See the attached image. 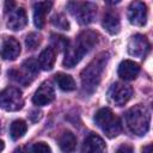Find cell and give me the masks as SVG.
Returning <instances> with one entry per match:
<instances>
[{
	"instance_id": "obj_30",
	"label": "cell",
	"mask_w": 153,
	"mask_h": 153,
	"mask_svg": "<svg viewBox=\"0 0 153 153\" xmlns=\"http://www.w3.org/2000/svg\"><path fill=\"white\" fill-rule=\"evenodd\" d=\"M109 5H116V4H118L121 0H105Z\"/></svg>"
},
{
	"instance_id": "obj_2",
	"label": "cell",
	"mask_w": 153,
	"mask_h": 153,
	"mask_svg": "<svg viewBox=\"0 0 153 153\" xmlns=\"http://www.w3.org/2000/svg\"><path fill=\"white\" fill-rule=\"evenodd\" d=\"M124 118L128 129L137 136H142L149 130L151 115L148 109L141 104L130 108L126 112Z\"/></svg>"
},
{
	"instance_id": "obj_21",
	"label": "cell",
	"mask_w": 153,
	"mask_h": 153,
	"mask_svg": "<svg viewBox=\"0 0 153 153\" xmlns=\"http://www.w3.org/2000/svg\"><path fill=\"white\" fill-rule=\"evenodd\" d=\"M55 81L57 82L59 87L62 91H67L68 92V91H73L75 88V81L68 74H65V73H57V74H55Z\"/></svg>"
},
{
	"instance_id": "obj_13",
	"label": "cell",
	"mask_w": 153,
	"mask_h": 153,
	"mask_svg": "<svg viewBox=\"0 0 153 153\" xmlns=\"http://www.w3.org/2000/svg\"><path fill=\"white\" fill-rule=\"evenodd\" d=\"M26 23H27V16L23 7L14 8L13 11L10 12V16L7 19V26L11 30H14V31L22 30L24 29Z\"/></svg>"
},
{
	"instance_id": "obj_6",
	"label": "cell",
	"mask_w": 153,
	"mask_h": 153,
	"mask_svg": "<svg viewBox=\"0 0 153 153\" xmlns=\"http://www.w3.org/2000/svg\"><path fill=\"white\" fill-rule=\"evenodd\" d=\"M131 96L133 88L123 82H114L108 91V98L110 103L116 106H123L131 98Z\"/></svg>"
},
{
	"instance_id": "obj_5",
	"label": "cell",
	"mask_w": 153,
	"mask_h": 153,
	"mask_svg": "<svg viewBox=\"0 0 153 153\" xmlns=\"http://www.w3.org/2000/svg\"><path fill=\"white\" fill-rule=\"evenodd\" d=\"M22 91L17 87H7L0 92V108L6 111H18L23 108Z\"/></svg>"
},
{
	"instance_id": "obj_18",
	"label": "cell",
	"mask_w": 153,
	"mask_h": 153,
	"mask_svg": "<svg viewBox=\"0 0 153 153\" xmlns=\"http://www.w3.org/2000/svg\"><path fill=\"white\" fill-rule=\"evenodd\" d=\"M84 54L75 47H68L66 49V55H65V59H63V66L66 68H73L75 65H78L81 59H82Z\"/></svg>"
},
{
	"instance_id": "obj_16",
	"label": "cell",
	"mask_w": 153,
	"mask_h": 153,
	"mask_svg": "<svg viewBox=\"0 0 153 153\" xmlns=\"http://www.w3.org/2000/svg\"><path fill=\"white\" fill-rule=\"evenodd\" d=\"M56 60V50L53 47L45 48L38 56V65L43 71H50Z\"/></svg>"
},
{
	"instance_id": "obj_24",
	"label": "cell",
	"mask_w": 153,
	"mask_h": 153,
	"mask_svg": "<svg viewBox=\"0 0 153 153\" xmlns=\"http://www.w3.org/2000/svg\"><path fill=\"white\" fill-rule=\"evenodd\" d=\"M23 67V71L27 74V75H36L37 72H38V61H35L32 59H29V60H25L22 65Z\"/></svg>"
},
{
	"instance_id": "obj_10",
	"label": "cell",
	"mask_w": 153,
	"mask_h": 153,
	"mask_svg": "<svg viewBox=\"0 0 153 153\" xmlns=\"http://www.w3.org/2000/svg\"><path fill=\"white\" fill-rule=\"evenodd\" d=\"M54 99H55V91L49 81L42 82L32 97V102L36 105H47L51 103Z\"/></svg>"
},
{
	"instance_id": "obj_25",
	"label": "cell",
	"mask_w": 153,
	"mask_h": 153,
	"mask_svg": "<svg viewBox=\"0 0 153 153\" xmlns=\"http://www.w3.org/2000/svg\"><path fill=\"white\" fill-rule=\"evenodd\" d=\"M51 23L54 26L61 29V30H69V22L67 20L66 16L62 14V13H59V14H55L53 18H51Z\"/></svg>"
},
{
	"instance_id": "obj_27",
	"label": "cell",
	"mask_w": 153,
	"mask_h": 153,
	"mask_svg": "<svg viewBox=\"0 0 153 153\" xmlns=\"http://www.w3.org/2000/svg\"><path fill=\"white\" fill-rule=\"evenodd\" d=\"M16 8V1L14 0H5V6L4 10L6 13H10L11 11H13Z\"/></svg>"
},
{
	"instance_id": "obj_15",
	"label": "cell",
	"mask_w": 153,
	"mask_h": 153,
	"mask_svg": "<svg viewBox=\"0 0 153 153\" xmlns=\"http://www.w3.org/2000/svg\"><path fill=\"white\" fill-rule=\"evenodd\" d=\"M105 149H106V146L104 140L96 134H90L85 139L81 148L82 152H104Z\"/></svg>"
},
{
	"instance_id": "obj_14",
	"label": "cell",
	"mask_w": 153,
	"mask_h": 153,
	"mask_svg": "<svg viewBox=\"0 0 153 153\" xmlns=\"http://www.w3.org/2000/svg\"><path fill=\"white\" fill-rule=\"evenodd\" d=\"M140 72V66L131 60H123L118 66V75L123 80H134Z\"/></svg>"
},
{
	"instance_id": "obj_26",
	"label": "cell",
	"mask_w": 153,
	"mask_h": 153,
	"mask_svg": "<svg viewBox=\"0 0 153 153\" xmlns=\"http://www.w3.org/2000/svg\"><path fill=\"white\" fill-rule=\"evenodd\" d=\"M50 151H51L50 147L45 142H37L31 147V152H36V153H49Z\"/></svg>"
},
{
	"instance_id": "obj_31",
	"label": "cell",
	"mask_w": 153,
	"mask_h": 153,
	"mask_svg": "<svg viewBox=\"0 0 153 153\" xmlns=\"http://www.w3.org/2000/svg\"><path fill=\"white\" fill-rule=\"evenodd\" d=\"M4 147H5L4 141H1V140H0V151H2V149H4Z\"/></svg>"
},
{
	"instance_id": "obj_22",
	"label": "cell",
	"mask_w": 153,
	"mask_h": 153,
	"mask_svg": "<svg viewBox=\"0 0 153 153\" xmlns=\"http://www.w3.org/2000/svg\"><path fill=\"white\" fill-rule=\"evenodd\" d=\"M69 41L65 36L60 35H51V45L54 49H57L59 51H63L68 48Z\"/></svg>"
},
{
	"instance_id": "obj_9",
	"label": "cell",
	"mask_w": 153,
	"mask_h": 153,
	"mask_svg": "<svg viewBox=\"0 0 153 153\" xmlns=\"http://www.w3.org/2000/svg\"><path fill=\"white\" fill-rule=\"evenodd\" d=\"M20 54V44L13 37H6L1 41L0 44V56L4 60L13 61Z\"/></svg>"
},
{
	"instance_id": "obj_19",
	"label": "cell",
	"mask_w": 153,
	"mask_h": 153,
	"mask_svg": "<svg viewBox=\"0 0 153 153\" xmlns=\"http://www.w3.org/2000/svg\"><path fill=\"white\" fill-rule=\"evenodd\" d=\"M59 146L63 152H72L76 146V137L72 131H65L59 139Z\"/></svg>"
},
{
	"instance_id": "obj_20",
	"label": "cell",
	"mask_w": 153,
	"mask_h": 153,
	"mask_svg": "<svg viewBox=\"0 0 153 153\" xmlns=\"http://www.w3.org/2000/svg\"><path fill=\"white\" fill-rule=\"evenodd\" d=\"M27 130V124L25 121L23 120H16L11 123V127H10V136L12 140H18L20 139Z\"/></svg>"
},
{
	"instance_id": "obj_3",
	"label": "cell",
	"mask_w": 153,
	"mask_h": 153,
	"mask_svg": "<svg viewBox=\"0 0 153 153\" xmlns=\"http://www.w3.org/2000/svg\"><path fill=\"white\" fill-rule=\"evenodd\" d=\"M94 122L103 130V133L110 139L116 137L122 130V124L120 118L109 108L99 109L94 115Z\"/></svg>"
},
{
	"instance_id": "obj_8",
	"label": "cell",
	"mask_w": 153,
	"mask_h": 153,
	"mask_svg": "<svg viewBox=\"0 0 153 153\" xmlns=\"http://www.w3.org/2000/svg\"><path fill=\"white\" fill-rule=\"evenodd\" d=\"M148 50H149V43H148V39L146 38V36L137 33V35H134L130 37V39L128 42V53L131 56L142 57L147 54Z\"/></svg>"
},
{
	"instance_id": "obj_1",
	"label": "cell",
	"mask_w": 153,
	"mask_h": 153,
	"mask_svg": "<svg viewBox=\"0 0 153 153\" xmlns=\"http://www.w3.org/2000/svg\"><path fill=\"white\" fill-rule=\"evenodd\" d=\"M108 61H109V53L103 51L98 54L86 66V68L82 69L80 76H81V86L85 92L92 93L97 88V86L102 80V75Z\"/></svg>"
},
{
	"instance_id": "obj_29",
	"label": "cell",
	"mask_w": 153,
	"mask_h": 153,
	"mask_svg": "<svg viewBox=\"0 0 153 153\" xmlns=\"http://www.w3.org/2000/svg\"><path fill=\"white\" fill-rule=\"evenodd\" d=\"M117 152H128V153H131L133 152V147L127 146V145H123V146H121V147L117 148Z\"/></svg>"
},
{
	"instance_id": "obj_17",
	"label": "cell",
	"mask_w": 153,
	"mask_h": 153,
	"mask_svg": "<svg viewBox=\"0 0 153 153\" xmlns=\"http://www.w3.org/2000/svg\"><path fill=\"white\" fill-rule=\"evenodd\" d=\"M103 26L104 29L110 33V35H116L120 31L121 27V22H120V17L116 12L114 11H109L103 19Z\"/></svg>"
},
{
	"instance_id": "obj_11",
	"label": "cell",
	"mask_w": 153,
	"mask_h": 153,
	"mask_svg": "<svg viewBox=\"0 0 153 153\" xmlns=\"http://www.w3.org/2000/svg\"><path fill=\"white\" fill-rule=\"evenodd\" d=\"M98 42V33L94 31H84L75 39L74 45L85 55L87 54Z\"/></svg>"
},
{
	"instance_id": "obj_12",
	"label": "cell",
	"mask_w": 153,
	"mask_h": 153,
	"mask_svg": "<svg viewBox=\"0 0 153 153\" xmlns=\"http://www.w3.org/2000/svg\"><path fill=\"white\" fill-rule=\"evenodd\" d=\"M53 7V0H45L35 4L33 6V23L35 26L42 29L45 24V16Z\"/></svg>"
},
{
	"instance_id": "obj_23",
	"label": "cell",
	"mask_w": 153,
	"mask_h": 153,
	"mask_svg": "<svg viewBox=\"0 0 153 153\" xmlns=\"http://www.w3.org/2000/svg\"><path fill=\"white\" fill-rule=\"evenodd\" d=\"M25 44L27 50H35L38 48V45L41 44V36L36 32H31L26 36L25 38Z\"/></svg>"
},
{
	"instance_id": "obj_7",
	"label": "cell",
	"mask_w": 153,
	"mask_h": 153,
	"mask_svg": "<svg viewBox=\"0 0 153 153\" xmlns=\"http://www.w3.org/2000/svg\"><path fill=\"white\" fill-rule=\"evenodd\" d=\"M128 20L135 26H143L147 22V6L140 0H134L128 7Z\"/></svg>"
},
{
	"instance_id": "obj_28",
	"label": "cell",
	"mask_w": 153,
	"mask_h": 153,
	"mask_svg": "<svg viewBox=\"0 0 153 153\" xmlns=\"http://www.w3.org/2000/svg\"><path fill=\"white\" fill-rule=\"evenodd\" d=\"M41 117H42V111H39V110H33L30 114V118L32 122H38L41 120Z\"/></svg>"
},
{
	"instance_id": "obj_4",
	"label": "cell",
	"mask_w": 153,
	"mask_h": 153,
	"mask_svg": "<svg viewBox=\"0 0 153 153\" xmlns=\"http://www.w3.org/2000/svg\"><path fill=\"white\" fill-rule=\"evenodd\" d=\"M67 8L71 12V14L78 20V23L81 25H87L92 23L97 14L96 5L80 0H71L67 4Z\"/></svg>"
}]
</instances>
